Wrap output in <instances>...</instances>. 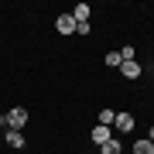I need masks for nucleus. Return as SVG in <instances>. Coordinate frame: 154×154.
<instances>
[{
    "instance_id": "nucleus-1",
    "label": "nucleus",
    "mask_w": 154,
    "mask_h": 154,
    "mask_svg": "<svg viewBox=\"0 0 154 154\" xmlns=\"http://www.w3.org/2000/svg\"><path fill=\"white\" fill-rule=\"evenodd\" d=\"M0 120H4L7 130H21L24 134V127H28V106H14V110L7 116H0Z\"/></svg>"
},
{
    "instance_id": "nucleus-2",
    "label": "nucleus",
    "mask_w": 154,
    "mask_h": 154,
    "mask_svg": "<svg viewBox=\"0 0 154 154\" xmlns=\"http://www.w3.org/2000/svg\"><path fill=\"white\" fill-rule=\"evenodd\" d=\"M134 127H137V116H134L130 110H116L113 130H120V134H134Z\"/></svg>"
},
{
    "instance_id": "nucleus-3",
    "label": "nucleus",
    "mask_w": 154,
    "mask_h": 154,
    "mask_svg": "<svg viewBox=\"0 0 154 154\" xmlns=\"http://www.w3.org/2000/svg\"><path fill=\"white\" fill-rule=\"evenodd\" d=\"M55 31L65 34V38L75 34V17H72V14H58V17H55Z\"/></svg>"
},
{
    "instance_id": "nucleus-4",
    "label": "nucleus",
    "mask_w": 154,
    "mask_h": 154,
    "mask_svg": "<svg viewBox=\"0 0 154 154\" xmlns=\"http://www.w3.org/2000/svg\"><path fill=\"white\" fill-rule=\"evenodd\" d=\"M110 130H113V127H103V123H96V127H93V130H89V140H93V144H96V147H99V144H106V140H110V137H113V134H110Z\"/></svg>"
},
{
    "instance_id": "nucleus-5",
    "label": "nucleus",
    "mask_w": 154,
    "mask_h": 154,
    "mask_svg": "<svg viewBox=\"0 0 154 154\" xmlns=\"http://www.w3.org/2000/svg\"><path fill=\"white\" fill-rule=\"evenodd\" d=\"M4 140H7V147H14V151H21L24 144H28V140H24V134H21V130H7V134H4Z\"/></svg>"
},
{
    "instance_id": "nucleus-6",
    "label": "nucleus",
    "mask_w": 154,
    "mask_h": 154,
    "mask_svg": "<svg viewBox=\"0 0 154 154\" xmlns=\"http://www.w3.org/2000/svg\"><path fill=\"white\" fill-rule=\"evenodd\" d=\"M69 14L75 17V24H86V21H89V14H93V7H89V4H75Z\"/></svg>"
},
{
    "instance_id": "nucleus-7",
    "label": "nucleus",
    "mask_w": 154,
    "mask_h": 154,
    "mask_svg": "<svg viewBox=\"0 0 154 154\" xmlns=\"http://www.w3.org/2000/svg\"><path fill=\"white\" fill-rule=\"evenodd\" d=\"M140 65H137V62H123V65H120V75L123 79H130V82H134V79H140Z\"/></svg>"
},
{
    "instance_id": "nucleus-8",
    "label": "nucleus",
    "mask_w": 154,
    "mask_h": 154,
    "mask_svg": "<svg viewBox=\"0 0 154 154\" xmlns=\"http://www.w3.org/2000/svg\"><path fill=\"white\" fill-rule=\"evenodd\" d=\"M99 154H123V144L116 140V137H110L106 144H99Z\"/></svg>"
},
{
    "instance_id": "nucleus-9",
    "label": "nucleus",
    "mask_w": 154,
    "mask_h": 154,
    "mask_svg": "<svg viewBox=\"0 0 154 154\" xmlns=\"http://www.w3.org/2000/svg\"><path fill=\"white\" fill-rule=\"evenodd\" d=\"M134 154H154V144L147 140V137H137V140H134V147H130Z\"/></svg>"
},
{
    "instance_id": "nucleus-10",
    "label": "nucleus",
    "mask_w": 154,
    "mask_h": 154,
    "mask_svg": "<svg viewBox=\"0 0 154 154\" xmlns=\"http://www.w3.org/2000/svg\"><path fill=\"white\" fill-rule=\"evenodd\" d=\"M113 120H116V110H99V116H96V123H103V127H113Z\"/></svg>"
},
{
    "instance_id": "nucleus-11",
    "label": "nucleus",
    "mask_w": 154,
    "mask_h": 154,
    "mask_svg": "<svg viewBox=\"0 0 154 154\" xmlns=\"http://www.w3.org/2000/svg\"><path fill=\"white\" fill-rule=\"evenodd\" d=\"M106 65H110V69H120V65H123L120 51H106Z\"/></svg>"
},
{
    "instance_id": "nucleus-12",
    "label": "nucleus",
    "mask_w": 154,
    "mask_h": 154,
    "mask_svg": "<svg viewBox=\"0 0 154 154\" xmlns=\"http://www.w3.org/2000/svg\"><path fill=\"white\" fill-rule=\"evenodd\" d=\"M120 58H123V62H137V51H134V45H123V48H120Z\"/></svg>"
},
{
    "instance_id": "nucleus-13",
    "label": "nucleus",
    "mask_w": 154,
    "mask_h": 154,
    "mask_svg": "<svg viewBox=\"0 0 154 154\" xmlns=\"http://www.w3.org/2000/svg\"><path fill=\"white\" fill-rule=\"evenodd\" d=\"M89 31H93V28H89V21H86V24H75V38H86Z\"/></svg>"
},
{
    "instance_id": "nucleus-14",
    "label": "nucleus",
    "mask_w": 154,
    "mask_h": 154,
    "mask_svg": "<svg viewBox=\"0 0 154 154\" xmlns=\"http://www.w3.org/2000/svg\"><path fill=\"white\" fill-rule=\"evenodd\" d=\"M147 140H151V144H154V127H151V130H147Z\"/></svg>"
},
{
    "instance_id": "nucleus-15",
    "label": "nucleus",
    "mask_w": 154,
    "mask_h": 154,
    "mask_svg": "<svg viewBox=\"0 0 154 154\" xmlns=\"http://www.w3.org/2000/svg\"><path fill=\"white\" fill-rule=\"evenodd\" d=\"M0 130H4V120H0Z\"/></svg>"
}]
</instances>
